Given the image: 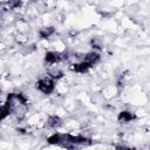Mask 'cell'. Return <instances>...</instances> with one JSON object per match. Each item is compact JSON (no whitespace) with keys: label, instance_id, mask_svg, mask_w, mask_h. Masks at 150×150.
<instances>
[{"label":"cell","instance_id":"obj_1","mask_svg":"<svg viewBox=\"0 0 150 150\" xmlns=\"http://www.w3.org/2000/svg\"><path fill=\"white\" fill-rule=\"evenodd\" d=\"M36 89L46 95L52 94L55 89V80H53L47 75L46 77H42L36 82Z\"/></svg>","mask_w":150,"mask_h":150},{"label":"cell","instance_id":"obj_2","mask_svg":"<svg viewBox=\"0 0 150 150\" xmlns=\"http://www.w3.org/2000/svg\"><path fill=\"white\" fill-rule=\"evenodd\" d=\"M47 142L49 144H54V145H63L66 143V134L54 132L53 135H50L48 137Z\"/></svg>","mask_w":150,"mask_h":150},{"label":"cell","instance_id":"obj_3","mask_svg":"<svg viewBox=\"0 0 150 150\" xmlns=\"http://www.w3.org/2000/svg\"><path fill=\"white\" fill-rule=\"evenodd\" d=\"M62 60V54L57 52H47L45 54V61L48 64H55Z\"/></svg>","mask_w":150,"mask_h":150},{"label":"cell","instance_id":"obj_4","mask_svg":"<svg viewBox=\"0 0 150 150\" xmlns=\"http://www.w3.org/2000/svg\"><path fill=\"white\" fill-rule=\"evenodd\" d=\"M93 66L86 61H81V62H76L74 64L70 66V69L75 73H87Z\"/></svg>","mask_w":150,"mask_h":150},{"label":"cell","instance_id":"obj_5","mask_svg":"<svg viewBox=\"0 0 150 150\" xmlns=\"http://www.w3.org/2000/svg\"><path fill=\"white\" fill-rule=\"evenodd\" d=\"M135 118H136V115H135L134 112H131V111H127V110L121 111V112L118 114V116H117L118 122H122V123L131 122V121H134Z\"/></svg>","mask_w":150,"mask_h":150},{"label":"cell","instance_id":"obj_6","mask_svg":"<svg viewBox=\"0 0 150 150\" xmlns=\"http://www.w3.org/2000/svg\"><path fill=\"white\" fill-rule=\"evenodd\" d=\"M100 59H101V56H100L98 53H96V52H89V53H87L84 55L83 61H86V62L90 63L91 66H94L95 63H97L100 61Z\"/></svg>","mask_w":150,"mask_h":150},{"label":"cell","instance_id":"obj_7","mask_svg":"<svg viewBox=\"0 0 150 150\" xmlns=\"http://www.w3.org/2000/svg\"><path fill=\"white\" fill-rule=\"evenodd\" d=\"M47 127L48 128H52V129H55V128H59L61 124H62V120L56 116V115H53V116H49L48 120H47Z\"/></svg>","mask_w":150,"mask_h":150},{"label":"cell","instance_id":"obj_8","mask_svg":"<svg viewBox=\"0 0 150 150\" xmlns=\"http://www.w3.org/2000/svg\"><path fill=\"white\" fill-rule=\"evenodd\" d=\"M54 33H55V28L54 27H52V26H49V27H42L39 30V36L41 39H47L50 35H53Z\"/></svg>","mask_w":150,"mask_h":150},{"label":"cell","instance_id":"obj_9","mask_svg":"<svg viewBox=\"0 0 150 150\" xmlns=\"http://www.w3.org/2000/svg\"><path fill=\"white\" fill-rule=\"evenodd\" d=\"M49 77H52L53 80H59V79H61L62 76H63V73L60 70V69H56V68H53V69H50L49 71H48V74H47Z\"/></svg>","mask_w":150,"mask_h":150},{"label":"cell","instance_id":"obj_10","mask_svg":"<svg viewBox=\"0 0 150 150\" xmlns=\"http://www.w3.org/2000/svg\"><path fill=\"white\" fill-rule=\"evenodd\" d=\"M115 150H135V149L130 148V146H127V145H117L115 148Z\"/></svg>","mask_w":150,"mask_h":150}]
</instances>
